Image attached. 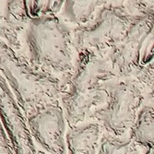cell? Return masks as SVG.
Listing matches in <instances>:
<instances>
[{
	"instance_id": "obj_10",
	"label": "cell",
	"mask_w": 154,
	"mask_h": 154,
	"mask_svg": "<svg viewBox=\"0 0 154 154\" xmlns=\"http://www.w3.org/2000/svg\"><path fill=\"white\" fill-rule=\"evenodd\" d=\"M108 0H65L59 17L72 28L82 26L91 21Z\"/></svg>"
},
{
	"instance_id": "obj_7",
	"label": "cell",
	"mask_w": 154,
	"mask_h": 154,
	"mask_svg": "<svg viewBox=\"0 0 154 154\" xmlns=\"http://www.w3.org/2000/svg\"><path fill=\"white\" fill-rule=\"evenodd\" d=\"M28 125L37 148L46 154H66L67 123L60 102L37 109L28 116Z\"/></svg>"
},
{
	"instance_id": "obj_11",
	"label": "cell",
	"mask_w": 154,
	"mask_h": 154,
	"mask_svg": "<svg viewBox=\"0 0 154 154\" xmlns=\"http://www.w3.org/2000/svg\"><path fill=\"white\" fill-rule=\"evenodd\" d=\"M129 136L143 149L154 152V107L141 108Z\"/></svg>"
},
{
	"instance_id": "obj_14",
	"label": "cell",
	"mask_w": 154,
	"mask_h": 154,
	"mask_svg": "<svg viewBox=\"0 0 154 154\" xmlns=\"http://www.w3.org/2000/svg\"><path fill=\"white\" fill-rule=\"evenodd\" d=\"M65 0H24V10L28 20L42 17L58 16Z\"/></svg>"
},
{
	"instance_id": "obj_13",
	"label": "cell",
	"mask_w": 154,
	"mask_h": 154,
	"mask_svg": "<svg viewBox=\"0 0 154 154\" xmlns=\"http://www.w3.org/2000/svg\"><path fill=\"white\" fill-rule=\"evenodd\" d=\"M98 154H143V148L129 135L115 137L103 132Z\"/></svg>"
},
{
	"instance_id": "obj_20",
	"label": "cell",
	"mask_w": 154,
	"mask_h": 154,
	"mask_svg": "<svg viewBox=\"0 0 154 154\" xmlns=\"http://www.w3.org/2000/svg\"><path fill=\"white\" fill-rule=\"evenodd\" d=\"M38 154H46V153H45L44 151H42V150H40V149H39V151H38Z\"/></svg>"
},
{
	"instance_id": "obj_8",
	"label": "cell",
	"mask_w": 154,
	"mask_h": 154,
	"mask_svg": "<svg viewBox=\"0 0 154 154\" xmlns=\"http://www.w3.org/2000/svg\"><path fill=\"white\" fill-rule=\"evenodd\" d=\"M0 123L6 131L15 154H38L32 137L28 116L0 75Z\"/></svg>"
},
{
	"instance_id": "obj_18",
	"label": "cell",
	"mask_w": 154,
	"mask_h": 154,
	"mask_svg": "<svg viewBox=\"0 0 154 154\" xmlns=\"http://www.w3.org/2000/svg\"><path fill=\"white\" fill-rule=\"evenodd\" d=\"M6 0H0V13H5Z\"/></svg>"
},
{
	"instance_id": "obj_16",
	"label": "cell",
	"mask_w": 154,
	"mask_h": 154,
	"mask_svg": "<svg viewBox=\"0 0 154 154\" xmlns=\"http://www.w3.org/2000/svg\"><path fill=\"white\" fill-rule=\"evenodd\" d=\"M6 15L15 21L27 24L29 22L24 10V0H6Z\"/></svg>"
},
{
	"instance_id": "obj_1",
	"label": "cell",
	"mask_w": 154,
	"mask_h": 154,
	"mask_svg": "<svg viewBox=\"0 0 154 154\" xmlns=\"http://www.w3.org/2000/svg\"><path fill=\"white\" fill-rule=\"evenodd\" d=\"M60 79V104L68 128H71L92 120L94 112L106 102L104 84L120 78L106 54L80 51L73 70Z\"/></svg>"
},
{
	"instance_id": "obj_19",
	"label": "cell",
	"mask_w": 154,
	"mask_h": 154,
	"mask_svg": "<svg viewBox=\"0 0 154 154\" xmlns=\"http://www.w3.org/2000/svg\"><path fill=\"white\" fill-rule=\"evenodd\" d=\"M147 8L152 10L154 12V0H148L147 3Z\"/></svg>"
},
{
	"instance_id": "obj_9",
	"label": "cell",
	"mask_w": 154,
	"mask_h": 154,
	"mask_svg": "<svg viewBox=\"0 0 154 154\" xmlns=\"http://www.w3.org/2000/svg\"><path fill=\"white\" fill-rule=\"evenodd\" d=\"M103 130L99 124L89 121L66 131V154H98Z\"/></svg>"
},
{
	"instance_id": "obj_12",
	"label": "cell",
	"mask_w": 154,
	"mask_h": 154,
	"mask_svg": "<svg viewBox=\"0 0 154 154\" xmlns=\"http://www.w3.org/2000/svg\"><path fill=\"white\" fill-rule=\"evenodd\" d=\"M27 24L15 21L9 19L5 13H0V42L14 51L26 54L25 33Z\"/></svg>"
},
{
	"instance_id": "obj_2",
	"label": "cell",
	"mask_w": 154,
	"mask_h": 154,
	"mask_svg": "<svg viewBox=\"0 0 154 154\" xmlns=\"http://www.w3.org/2000/svg\"><path fill=\"white\" fill-rule=\"evenodd\" d=\"M25 52L42 70L59 78L67 75L73 70L78 55L72 27L57 15L30 20L25 33Z\"/></svg>"
},
{
	"instance_id": "obj_17",
	"label": "cell",
	"mask_w": 154,
	"mask_h": 154,
	"mask_svg": "<svg viewBox=\"0 0 154 154\" xmlns=\"http://www.w3.org/2000/svg\"><path fill=\"white\" fill-rule=\"evenodd\" d=\"M0 154H15L1 123H0Z\"/></svg>"
},
{
	"instance_id": "obj_5",
	"label": "cell",
	"mask_w": 154,
	"mask_h": 154,
	"mask_svg": "<svg viewBox=\"0 0 154 154\" xmlns=\"http://www.w3.org/2000/svg\"><path fill=\"white\" fill-rule=\"evenodd\" d=\"M105 103L93 114L92 120L103 133L115 137L129 135L143 107V95L132 78L115 79L104 84Z\"/></svg>"
},
{
	"instance_id": "obj_15",
	"label": "cell",
	"mask_w": 154,
	"mask_h": 154,
	"mask_svg": "<svg viewBox=\"0 0 154 154\" xmlns=\"http://www.w3.org/2000/svg\"><path fill=\"white\" fill-rule=\"evenodd\" d=\"M109 5L122 8L129 15H137L147 9L148 0H108Z\"/></svg>"
},
{
	"instance_id": "obj_6",
	"label": "cell",
	"mask_w": 154,
	"mask_h": 154,
	"mask_svg": "<svg viewBox=\"0 0 154 154\" xmlns=\"http://www.w3.org/2000/svg\"><path fill=\"white\" fill-rule=\"evenodd\" d=\"M132 16L115 6L103 7L91 21L72 28L77 52L105 54L123 40Z\"/></svg>"
},
{
	"instance_id": "obj_3",
	"label": "cell",
	"mask_w": 154,
	"mask_h": 154,
	"mask_svg": "<svg viewBox=\"0 0 154 154\" xmlns=\"http://www.w3.org/2000/svg\"><path fill=\"white\" fill-rule=\"evenodd\" d=\"M0 75L27 116L45 105L60 102L62 80L34 66L26 54L0 42Z\"/></svg>"
},
{
	"instance_id": "obj_4",
	"label": "cell",
	"mask_w": 154,
	"mask_h": 154,
	"mask_svg": "<svg viewBox=\"0 0 154 154\" xmlns=\"http://www.w3.org/2000/svg\"><path fill=\"white\" fill-rule=\"evenodd\" d=\"M106 54L120 79L154 67V12L133 15L123 40Z\"/></svg>"
}]
</instances>
